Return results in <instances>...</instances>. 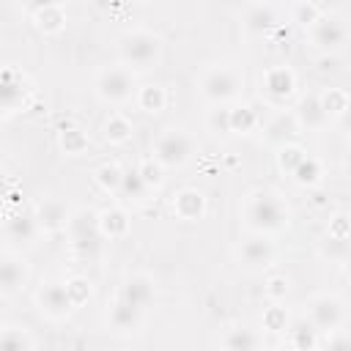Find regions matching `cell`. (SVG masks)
<instances>
[{
	"label": "cell",
	"instance_id": "obj_1",
	"mask_svg": "<svg viewBox=\"0 0 351 351\" xmlns=\"http://www.w3.org/2000/svg\"><path fill=\"white\" fill-rule=\"evenodd\" d=\"M241 222L250 233L274 239L291 225V208L280 192L258 186L241 197Z\"/></svg>",
	"mask_w": 351,
	"mask_h": 351
},
{
	"label": "cell",
	"instance_id": "obj_2",
	"mask_svg": "<svg viewBox=\"0 0 351 351\" xmlns=\"http://www.w3.org/2000/svg\"><path fill=\"white\" fill-rule=\"evenodd\" d=\"M118 60L132 69L134 74L137 71H151L154 66H159L162 55H165V44L162 38L148 30V27H129L118 36Z\"/></svg>",
	"mask_w": 351,
	"mask_h": 351
},
{
	"label": "cell",
	"instance_id": "obj_3",
	"mask_svg": "<svg viewBox=\"0 0 351 351\" xmlns=\"http://www.w3.org/2000/svg\"><path fill=\"white\" fill-rule=\"evenodd\" d=\"M244 90V71L236 63H211L197 77V93L211 107H228Z\"/></svg>",
	"mask_w": 351,
	"mask_h": 351
},
{
	"label": "cell",
	"instance_id": "obj_4",
	"mask_svg": "<svg viewBox=\"0 0 351 351\" xmlns=\"http://www.w3.org/2000/svg\"><path fill=\"white\" fill-rule=\"evenodd\" d=\"M137 74L132 69H126L123 63H112V66H101L93 77V93L101 104L107 107H123L129 101L137 99Z\"/></svg>",
	"mask_w": 351,
	"mask_h": 351
},
{
	"label": "cell",
	"instance_id": "obj_5",
	"mask_svg": "<svg viewBox=\"0 0 351 351\" xmlns=\"http://www.w3.org/2000/svg\"><path fill=\"white\" fill-rule=\"evenodd\" d=\"M66 233H69L71 252L80 261H96L107 241L99 228V211H93V208H74Z\"/></svg>",
	"mask_w": 351,
	"mask_h": 351
},
{
	"label": "cell",
	"instance_id": "obj_6",
	"mask_svg": "<svg viewBox=\"0 0 351 351\" xmlns=\"http://www.w3.org/2000/svg\"><path fill=\"white\" fill-rule=\"evenodd\" d=\"M195 151H197V140L192 132H186L184 126H167L156 134L151 159H156L165 170H178L192 162Z\"/></svg>",
	"mask_w": 351,
	"mask_h": 351
},
{
	"label": "cell",
	"instance_id": "obj_7",
	"mask_svg": "<svg viewBox=\"0 0 351 351\" xmlns=\"http://www.w3.org/2000/svg\"><path fill=\"white\" fill-rule=\"evenodd\" d=\"M33 302H36V310L47 321H55V324L71 318V313L77 310V302H74L66 280H47V282H41L36 296H33Z\"/></svg>",
	"mask_w": 351,
	"mask_h": 351
},
{
	"label": "cell",
	"instance_id": "obj_8",
	"mask_svg": "<svg viewBox=\"0 0 351 351\" xmlns=\"http://www.w3.org/2000/svg\"><path fill=\"white\" fill-rule=\"evenodd\" d=\"M318 335H335L343 332L346 326V304L337 293H315L307 302V315H304Z\"/></svg>",
	"mask_w": 351,
	"mask_h": 351
},
{
	"label": "cell",
	"instance_id": "obj_9",
	"mask_svg": "<svg viewBox=\"0 0 351 351\" xmlns=\"http://www.w3.org/2000/svg\"><path fill=\"white\" fill-rule=\"evenodd\" d=\"M307 41H310V47H313L315 52H321V55H335V52H340V49L346 47V41H348V25H346V19H340L337 14L324 11V14L318 16V22H313V25L307 27Z\"/></svg>",
	"mask_w": 351,
	"mask_h": 351
},
{
	"label": "cell",
	"instance_id": "obj_10",
	"mask_svg": "<svg viewBox=\"0 0 351 351\" xmlns=\"http://www.w3.org/2000/svg\"><path fill=\"white\" fill-rule=\"evenodd\" d=\"M233 255H236L239 269H244L250 274H258V271H269L277 263V244L269 236L250 233L247 239H241L236 244Z\"/></svg>",
	"mask_w": 351,
	"mask_h": 351
},
{
	"label": "cell",
	"instance_id": "obj_11",
	"mask_svg": "<svg viewBox=\"0 0 351 351\" xmlns=\"http://www.w3.org/2000/svg\"><path fill=\"white\" fill-rule=\"evenodd\" d=\"M241 27L250 38H271L282 30V14L271 3H250L241 11Z\"/></svg>",
	"mask_w": 351,
	"mask_h": 351
},
{
	"label": "cell",
	"instance_id": "obj_12",
	"mask_svg": "<svg viewBox=\"0 0 351 351\" xmlns=\"http://www.w3.org/2000/svg\"><path fill=\"white\" fill-rule=\"evenodd\" d=\"M261 96L271 104V107H282L285 101H291L296 96V74L291 66H269L261 74Z\"/></svg>",
	"mask_w": 351,
	"mask_h": 351
},
{
	"label": "cell",
	"instance_id": "obj_13",
	"mask_svg": "<svg viewBox=\"0 0 351 351\" xmlns=\"http://www.w3.org/2000/svg\"><path fill=\"white\" fill-rule=\"evenodd\" d=\"M30 282V261L19 250H5L0 258V293L3 299H11L22 293Z\"/></svg>",
	"mask_w": 351,
	"mask_h": 351
},
{
	"label": "cell",
	"instance_id": "obj_14",
	"mask_svg": "<svg viewBox=\"0 0 351 351\" xmlns=\"http://www.w3.org/2000/svg\"><path fill=\"white\" fill-rule=\"evenodd\" d=\"M30 99V85L25 80V74L14 66H5L0 74V104H3V115H14L19 110L27 107Z\"/></svg>",
	"mask_w": 351,
	"mask_h": 351
},
{
	"label": "cell",
	"instance_id": "obj_15",
	"mask_svg": "<svg viewBox=\"0 0 351 351\" xmlns=\"http://www.w3.org/2000/svg\"><path fill=\"white\" fill-rule=\"evenodd\" d=\"M3 236L8 241V250L33 244L41 236V228L36 222V214L33 211H25V208L22 211H8L5 214V222H3Z\"/></svg>",
	"mask_w": 351,
	"mask_h": 351
},
{
	"label": "cell",
	"instance_id": "obj_16",
	"mask_svg": "<svg viewBox=\"0 0 351 351\" xmlns=\"http://www.w3.org/2000/svg\"><path fill=\"white\" fill-rule=\"evenodd\" d=\"M115 296L129 302V304H134L137 310H148L154 304V299H156V282L145 271H132V274H126L121 280Z\"/></svg>",
	"mask_w": 351,
	"mask_h": 351
},
{
	"label": "cell",
	"instance_id": "obj_17",
	"mask_svg": "<svg viewBox=\"0 0 351 351\" xmlns=\"http://www.w3.org/2000/svg\"><path fill=\"white\" fill-rule=\"evenodd\" d=\"M291 112H293V118L299 123V132H321L329 123V115H326V110L321 104V93L299 96V101H296V107Z\"/></svg>",
	"mask_w": 351,
	"mask_h": 351
},
{
	"label": "cell",
	"instance_id": "obj_18",
	"mask_svg": "<svg viewBox=\"0 0 351 351\" xmlns=\"http://www.w3.org/2000/svg\"><path fill=\"white\" fill-rule=\"evenodd\" d=\"M33 214H36V222H38L41 233H60V230L69 228V219H71V211L58 197H41L36 203Z\"/></svg>",
	"mask_w": 351,
	"mask_h": 351
},
{
	"label": "cell",
	"instance_id": "obj_19",
	"mask_svg": "<svg viewBox=\"0 0 351 351\" xmlns=\"http://www.w3.org/2000/svg\"><path fill=\"white\" fill-rule=\"evenodd\" d=\"M143 318H145V310H137L134 304H129V302H123V299H118V296L110 302L107 326H110L115 335H134V332H140Z\"/></svg>",
	"mask_w": 351,
	"mask_h": 351
},
{
	"label": "cell",
	"instance_id": "obj_20",
	"mask_svg": "<svg viewBox=\"0 0 351 351\" xmlns=\"http://www.w3.org/2000/svg\"><path fill=\"white\" fill-rule=\"evenodd\" d=\"M173 214L178 217V219H186V222H195V219H203V214H206V195L200 192V189H195V186H184V189H178L176 195H173Z\"/></svg>",
	"mask_w": 351,
	"mask_h": 351
},
{
	"label": "cell",
	"instance_id": "obj_21",
	"mask_svg": "<svg viewBox=\"0 0 351 351\" xmlns=\"http://www.w3.org/2000/svg\"><path fill=\"white\" fill-rule=\"evenodd\" d=\"M219 346H222V351H263V337L255 329L239 324V326H228L222 332Z\"/></svg>",
	"mask_w": 351,
	"mask_h": 351
},
{
	"label": "cell",
	"instance_id": "obj_22",
	"mask_svg": "<svg viewBox=\"0 0 351 351\" xmlns=\"http://www.w3.org/2000/svg\"><path fill=\"white\" fill-rule=\"evenodd\" d=\"M263 132H266V140H269L271 145L282 148V145H291V143H293V137L299 134V123H296L293 112H277V115L266 123Z\"/></svg>",
	"mask_w": 351,
	"mask_h": 351
},
{
	"label": "cell",
	"instance_id": "obj_23",
	"mask_svg": "<svg viewBox=\"0 0 351 351\" xmlns=\"http://www.w3.org/2000/svg\"><path fill=\"white\" fill-rule=\"evenodd\" d=\"M33 25L41 33H60L66 27V8L60 3H41L33 8Z\"/></svg>",
	"mask_w": 351,
	"mask_h": 351
},
{
	"label": "cell",
	"instance_id": "obj_24",
	"mask_svg": "<svg viewBox=\"0 0 351 351\" xmlns=\"http://www.w3.org/2000/svg\"><path fill=\"white\" fill-rule=\"evenodd\" d=\"M99 228H101L107 241L123 239L129 233V214L123 208H118V206H110V208L99 211Z\"/></svg>",
	"mask_w": 351,
	"mask_h": 351
},
{
	"label": "cell",
	"instance_id": "obj_25",
	"mask_svg": "<svg viewBox=\"0 0 351 351\" xmlns=\"http://www.w3.org/2000/svg\"><path fill=\"white\" fill-rule=\"evenodd\" d=\"M288 348L291 351H315L318 348V332L307 318L288 324Z\"/></svg>",
	"mask_w": 351,
	"mask_h": 351
},
{
	"label": "cell",
	"instance_id": "obj_26",
	"mask_svg": "<svg viewBox=\"0 0 351 351\" xmlns=\"http://www.w3.org/2000/svg\"><path fill=\"white\" fill-rule=\"evenodd\" d=\"M101 132H104V140L110 145H126L132 140V134H134V126H132V121L121 110H112L110 118L104 121Z\"/></svg>",
	"mask_w": 351,
	"mask_h": 351
},
{
	"label": "cell",
	"instance_id": "obj_27",
	"mask_svg": "<svg viewBox=\"0 0 351 351\" xmlns=\"http://www.w3.org/2000/svg\"><path fill=\"white\" fill-rule=\"evenodd\" d=\"M318 255L324 261H337L343 263L351 255V236H340V233H324L318 241Z\"/></svg>",
	"mask_w": 351,
	"mask_h": 351
},
{
	"label": "cell",
	"instance_id": "obj_28",
	"mask_svg": "<svg viewBox=\"0 0 351 351\" xmlns=\"http://www.w3.org/2000/svg\"><path fill=\"white\" fill-rule=\"evenodd\" d=\"M151 192H154V189L145 184V178L140 176L137 167H126V170H123V184H121V192H118L121 197H126V200H132V203H145Z\"/></svg>",
	"mask_w": 351,
	"mask_h": 351
},
{
	"label": "cell",
	"instance_id": "obj_29",
	"mask_svg": "<svg viewBox=\"0 0 351 351\" xmlns=\"http://www.w3.org/2000/svg\"><path fill=\"white\" fill-rule=\"evenodd\" d=\"M123 170H126V167H121V165H115V162H104V165H99V167L93 170V181H96V186H99L101 192L118 195V192H121V184H123Z\"/></svg>",
	"mask_w": 351,
	"mask_h": 351
},
{
	"label": "cell",
	"instance_id": "obj_30",
	"mask_svg": "<svg viewBox=\"0 0 351 351\" xmlns=\"http://www.w3.org/2000/svg\"><path fill=\"white\" fill-rule=\"evenodd\" d=\"M291 178H293V184L313 189V186H318V184L324 181V167H321V162H318L315 156H310V154H307V156L293 167Z\"/></svg>",
	"mask_w": 351,
	"mask_h": 351
},
{
	"label": "cell",
	"instance_id": "obj_31",
	"mask_svg": "<svg viewBox=\"0 0 351 351\" xmlns=\"http://www.w3.org/2000/svg\"><path fill=\"white\" fill-rule=\"evenodd\" d=\"M33 335L25 326H11L5 324L0 332V351H33Z\"/></svg>",
	"mask_w": 351,
	"mask_h": 351
},
{
	"label": "cell",
	"instance_id": "obj_32",
	"mask_svg": "<svg viewBox=\"0 0 351 351\" xmlns=\"http://www.w3.org/2000/svg\"><path fill=\"white\" fill-rule=\"evenodd\" d=\"M134 101H137L140 110L156 115V112H162V110L167 107V90H165L162 85H143V88L137 90V99H134Z\"/></svg>",
	"mask_w": 351,
	"mask_h": 351
},
{
	"label": "cell",
	"instance_id": "obj_33",
	"mask_svg": "<svg viewBox=\"0 0 351 351\" xmlns=\"http://www.w3.org/2000/svg\"><path fill=\"white\" fill-rule=\"evenodd\" d=\"M58 145H60V151L66 156H80L88 148V134L82 129H77V126H63L58 132Z\"/></svg>",
	"mask_w": 351,
	"mask_h": 351
},
{
	"label": "cell",
	"instance_id": "obj_34",
	"mask_svg": "<svg viewBox=\"0 0 351 351\" xmlns=\"http://www.w3.org/2000/svg\"><path fill=\"white\" fill-rule=\"evenodd\" d=\"M321 104H324L329 121H337V118L346 112V107L351 104V96H348L346 90H340V88H326V90L321 93Z\"/></svg>",
	"mask_w": 351,
	"mask_h": 351
},
{
	"label": "cell",
	"instance_id": "obj_35",
	"mask_svg": "<svg viewBox=\"0 0 351 351\" xmlns=\"http://www.w3.org/2000/svg\"><path fill=\"white\" fill-rule=\"evenodd\" d=\"M288 14H291L288 22H293V25H299V27L307 30L313 22H318V16L324 14V8L315 5V3H293V5L288 8Z\"/></svg>",
	"mask_w": 351,
	"mask_h": 351
},
{
	"label": "cell",
	"instance_id": "obj_36",
	"mask_svg": "<svg viewBox=\"0 0 351 351\" xmlns=\"http://www.w3.org/2000/svg\"><path fill=\"white\" fill-rule=\"evenodd\" d=\"M258 126V115L252 107H230V132L247 134Z\"/></svg>",
	"mask_w": 351,
	"mask_h": 351
},
{
	"label": "cell",
	"instance_id": "obj_37",
	"mask_svg": "<svg viewBox=\"0 0 351 351\" xmlns=\"http://www.w3.org/2000/svg\"><path fill=\"white\" fill-rule=\"evenodd\" d=\"M304 156H307V151H304L302 145H296V143L277 148V165H280V170H285L288 176L293 173V167H296V165H299Z\"/></svg>",
	"mask_w": 351,
	"mask_h": 351
},
{
	"label": "cell",
	"instance_id": "obj_38",
	"mask_svg": "<svg viewBox=\"0 0 351 351\" xmlns=\"http://www.w3.org/2000/svg\"><path fill=\"white\" fill-rule=\"evenodd\" d=\"M137 170H140V176L145 178V184H148L154 192H156V189L165 184V173H167V170H165V167H162L156 159H151V156H148L145 162H140V165H137Z\"/></svg>",
	"mask_w": 351,
	"mask_h": 351
},
{
	"label": "cell",
	"instance_id": "obj_39",
	"mask_svg": "<svg viewBox=\"0 0 351 351\" xmlns=\"http://www.w3.org/2000/svg\"><path fill=\"white\" fill-rule=\"evenodd\" d=\"M208 132L214 134H230V107H214L206 121Z\"/></svg>",
	"mask_w": 351,
	"mask_h": 351
},
{
	"label": "cell",
	"instance_id": "obj_40",
	"mask_svg": "<svg viewBox=\"0 0 351 351\" xmlns=\"http://www.w3.org/2000/svg\"><path fill=\"white\" fill-rule=\"evenodd\" d=\"M66 282H69V291H71V296H74L77 307H82V304H85V302L93 296V282H90L88 277H80V274H74V277H69Z\"/></svg>",
	"mask_w": 351,
	"mask_h": 351
},
{
	"label": "cell",
	"instance_id": "obj_41",
	"mask_svg": "<svg viewBox=\"0 0 351 351\" xmlns=\"http://www.w3.org/2000/svg\"><path fill=\"white\" fill-rule=\"evenodd\" d=\"M263 326H266V329H274V332H280V329H288V318H285V310H282L280 304H271V307L263 313Z\"/></svg>",
	"mask_w": 351,
	"mask_h": 351
},
{
	"label": "cell",
	"instance_id": "obj_42",
	"mask_svg": "<svg viewBox=\"0 0 351 351\" xmlns=\"http://www.w3.org/2000/svg\"><path fill=\"white\" fill-rule=\"evenodd\" d=\"M321 351H351V332H335V335H326Z\"/></svg>",
	"mask_w": 351,
	"mask_h": 351
},
{
	"label": "cell",
	"instance_id": "obj_43",
	"mask_svg": "<svg viewBox=\"0 0 351 351\" xmlns=\"http://www.w3.org/2000/svg\"><path fill=\"white\" fill-rule=\"evenodd\" d=\"M266 293H269V299H274V302L285 299V293H288V280H285L282 274H271V277L266 280Z\"/></svg>",
	"mask_w": 351,
	"mask_h": 351
},
{
	"label": "cell",
	"instance_id": "obj_44",
	"mask_svg": "<svg viewBox=\"0 0 351 351\" xmlns=\"http://www.w3.org/2000/svg\"><path fill=\"white\" fill-rule=\"evenodd\" d=\"M326 230H329V233H340V236H351V217H346V214H335Z\"/></svg>",
	"mask_w": 351,
	"mask_h": 351
},
{
	"label": "cell",
	"instance_id": "obj_45",
	"mask_svg": "<svg viewBox=\"0 0 351 351\" xmlns=\"http://www.w3.org/2000/svg\"><path fill=\"white\" fill-rule=\"evenodd\" d=\"M335 123H337V129H340V132H346V134L351 137V104L346 107V112H343V115H340Z\"/></svg>",
	"mask_w": 351,
	"mask_h": 351
},
{
	"label": "cell",
	"instance_id": "obj_46",
	"mask_svg": "<svg viewBox=\"0 0 351 351\" xmlns=\"http://www.w3.org/2000/svg\"><path fill=\"white\" fill-rule=\"evenodd\" d=\"M343 271H346V277L351 280V255H348V258L343 261Z\"/></svg>",
	"mask_w": 351,
	"mask_h": 351
},
{
	"label": "cell",
	"instance_id": "obj_47",
	"mask_svg": "<svg viewBox=\"0 0 351 351\" xmlns=\"http://www.w3.org/2000/svg\"><path fill=\"white\" fill-rule=\"evenodd\" d=\"M346 173L351 176V154H348V159H346Z\"/></svg>",
	"mask_w": 351,
	"mask_h": 351
},
{
	"label": "cell",
	"instance_id": "obj_48",
	"mask_svg": "<svg viewBox=\"0 0 351 351\" xmlns=\"http://www.w3.org/2000/svg\"><path fill=\"white\" fill-rule=\"evenodd\" d=\"M271 351H291L288 346H280V348H271Z\"/></svg>",
	"mask_w": 351,
	"mask_h": 351
}]
</instances>
